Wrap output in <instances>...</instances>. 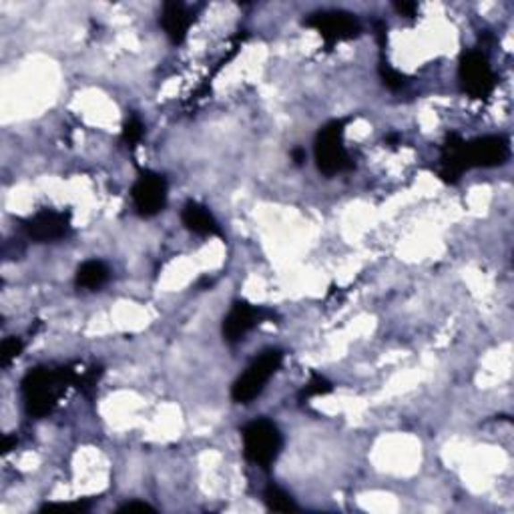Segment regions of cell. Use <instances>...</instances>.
<instances>
[{"label": "cell", "instance_id": "4", "mask_svg": "<svg viewBox=\"0 0 514 514\" xmlns=\"http://www.w3.org/2000/svg\"><path fill=\"white\" fill-rule=\"evenodd\" d=\"M283 362V354L280 350H265L264 354L256 358L254 362L248 366V370L235 380L232 386V400L238 404H249L264 392L269 378L280 370Z\"/></svg>", "mask_w": 514, "mask_h": 514}, {"label": "cell", "instance_id": "10", "mask_svg": "<svg viewBox=\"0 0 514 514\" xmlns=\"http://www.w3.org/2000/svg\"><path fill=\"white\" fill-rule=\"evenodd\" d=\"M22 233L37 243L64 240L71 233V215L56 209H40L21 225Z\"/></svg>", "mask_w": 514, "mask_h": 514}, {"label": "cell", "instance_id": "21", "mask_svg": "<svg viewBox=\"0 0 514 514\" xmlns=\"http://www.w3.org/2000/svg\"><path fill=\"white\" fill-rule=\"evenodd\" d=\"M394 8H396V11H398L400 14L408 16V19H414L416 11H418V6H416L414 3H396Z\"/></svg>", "mask_w": 514, "mask_h": 514}, {"label": "cell", "instance_id": "18", "mask_svg": "<svg viewBox=\"0 0 514 514\" xmlns=\"http://www.w3.org/2000/svg\"><path fill=\"white\" fill-rule=\"evenodd\" d=\"M333 390L332 382L325 380L320 374H312V380L308 382L304 392H301V400L304 398H312V396H324V394H330Z\"/></svg>", "mask_w": 514, "mask_h": 514}, {"label": "cell", "instance_id": "5", "mask_svg": "<svg viewBox=\"0 0 514 514\" xmlns=\"http://www.w3.org/2000/svg\"><path fill=\"white\" fill-rule=\"evenodd\" d=\"M459 79L462 91L472 99H486L496 87V75L488 56L480 51H467L460 56Z\"/></svg>", "mask_w": 514, "mask_h": 514}, {"label": "cell", "instance_id": "19", "mask_svg": "<svg viewBox=\"0 0 514 514\" xmlns=\"http://www.w3.org/2000/svg\"><path fill=\"white\" fill-rule=\"evenodd\" d=\"M88 509H91V502H67V504H45L43 509H40V512H53V510H61V512H87Z\"/></svg>", "mask_w": 514, "mask_h": 514}, {"label": "cell", "instance_id": "7", "mask_svg": "<svg viewBox=\"0 0 514 514\" xmlns=\"http://www.w3.org/2000/svg\"><path fill=\"white\" fill-rule=\"evenodd\" d=\"M137 214L141 217H155L167 206V181L165 177L153 171H141L131 190Z\"/></svg>", "mask_w": 514, "mask_h": 514}, {"label": "cell", "instance_id": "22", "mask_svg": "<svg viewBox=\"0 0 514 514\" xmlns=\"http://www.w3.org/2000/svg\"><path fill=\"white\" fill-rule=\"evenodd\" d=\"M291 159L296 165H301V163L306 161V149H301V147H296V149L291 151Z\"/></svg>", "mask_w": 514, "mask_h": 514}, {"label": "cell", "instance_id": "13", "mask_svg": "<svg viewBox=\"0 0 514 514\" xmlns=\"http://www.w3.org/2000/svg\"><path fill=\"white\" fill-rule=\"evenodd\" d=\"M109 267L99 259H88L83 265H79L75 283L83 290H99L109 282Z\"/></svg>", "mask_w": 514, "mask_h": 514}, {"label": "cell", "instance_id": "11", "mask_svg": "<svg viewBox=\"0 0 514 514\" xmlns=\"http://www.w3.org/2000/svg\"><path fill=\"white\" fill-rule=\"evenodd\" d=\"M161 27L173 45H181L190 30L193 16L181 3H165L161 11Z\"/></svg>", "mask_w": 514, "mask_h": 514}, {"label": "cell", "instance_id": "16", "mask_svg": "<svg viewBox=\"0 0 514 514\" xmlns=\"http://www.w3.org/2000/svg\"><path fill=\"white\" fill-rule=\"evenodd\" d=\"M143 135H145V125L141 123V119H139L137 115H131L123 125V141L129 147H137V143L141 141Z\"/></svg>", "mask_w": 514, "mask_h": 514}, {"label": "cell", "instance_id": "3", "mask_svg": "<svg viewBox=\"0 0 514 514\" xmlns=\"http://www.w3.org/2000/svg\"><path fill=\"white\" fill-rule=\"evenodd\" d=\"M243 456L256 467L267 470L282 452L283 438L272 420L257 418L241 428Z\"/></svg>", "mask_w": 514, "mask_h": 514}, {"label": "cell", "instance_id": "1", "mask_svg": "<svg viewBox=\"0 0 514 514\" xmlns=\"http://www.w3.org/2000/svg\"><path fill=\"white\" fill-rule=\"evenodd\" d=\"M77 382L79 374L71 366H61V368L40 366V368L30 370L22 380V398L27 412L35 418L51 414L67 388Z\"/></svg>", "mask_w": 514, "mask_h": 514}, {"label": "cell", "instance_id": "14", "mask_svg": "<svg viewBox=\"0 0 514 514\" xmlns=\"http://www.w3.org/2000/svg\"><path fill=\"white\" fill-rule=\"evenodd\" d=\"M264 502L269 510L274 512H296L298 504L293 502L291 496L277 485H267L264 491Z\"/></svg>", "mask_w": 514, "mask_h": 514}, {"label": "cell", "instance_id": "6", "mask_svg": "<svg viewBox=\"0 0 514 514\" xmlns=\"http://www.w3.org/2000/svg\"><path fill=\"white\" fill-rule=\"evenodd\" d=\"M509 141L499 135L478 137L475 141H464L459 149V159L464 171L472 167H499L509 161Z\"/></svg>", "mask_w": 514, "mask_h": 514}, {"label": "cell", "instance_id": "17", "mask_svg": "<svg viewBox=\"0 0 514 514\" xmlns=\"http://www.w3.org/2000/svg\"><path fill=\"white\" fill-rule=\"evenodd\" d=\"M24 348V341L21 338H6L3 341V350H0V364H3V368H8V366L13 364V360L21 356Z\"/></svg>", "mask_w": 514, "mask_h": 514}, {"label": "cell", "instance_id": "12", "mask_svg": "<svg viewBox=\"0 0 514 514\" xmlns=\"http://www.w3.org/2000/svg\"><path fill=\"white\" fill-rule=\"evenodd\" d=\"M181 222L183 225L195 235L201 238H214V235H222V227H219L217 219L211 215L207 207H203L198 201H187L181 209Z\"/></svg>", "mask_w": 514, "mask_h": 514}, {"label": "cell", "instance_id": "20", "mask_svg": "<svg viewBox=\"0 0 514 514\" xmlns=\"http://www.w3.org/2000/svg\"><path fill=\"white\" fill-rule=\"evenodd\" d=\"M121 514H125V512H155V509L151 507V504H147V502H141V501H131V502H125L123 507L119 509Z\"/></svg>", "mask_w": 514, "mask_h": 514}, {"label": "cell", "instance_id": "8", "mask_svg": "<svg viewBox=\"0 0 514 514\" xmlns=\"http://www.w3.org/2000/svg\"><path fill=\"white\" fill-rule=\"evenodd\" d=\"M306 27L320 32V37L325 40L328 48H332L340 40H350L360 35V22L354 14L341 11H324L309 14V19L304 22Z\"/></svg>", "mask_w": 514, "mask_h": 514}, {"label": "cell", "instance_id": "15", "mask_svg": "<svg viewBox=\"0 0 514 514\" xmlns=\"http://www.w3.org/2000/svg\"><path fill=\"white\" fill-rule=\"evenodd\" d=\"M378 72H380L382 83H384L388 88H392V91H398V88H402L406 85V77L402 75V72H398L396 69H392L384 59L380 61Z\"/></svg>", "mask_w": 514, "mask_h": 514}, {"label": "cell", "instance_id": "2", "mask_svg": "<svg viewBox=\"0 0 514 514\" xmlns=\"http://www.w3.org/2000/svg\"><path fill=\"white\" fill-rule=\"evenodd\" d=\"M346 123V119L330 121V123L324 125L320 133L316 135V165L325 177L346 173V171H352L356 167L344 147Z\"/></svg>", "mask_w": 514, "mask_h": 514}, {"label": "cell", "instance_id": "9", "mask_svg": "<svg viewBox=\"0 0 514 514\" xmlns=\"http://www.w3.org/2000/svg\"><path fill=\"white\" fill-rule=\"evenodd\" d=\"M275 314L267 308L251 306L248 301H233L230 314L223 317V340L230 344H238L248 333L256 328V325L264 324L267 320H274Z\"/></svg>", "mask_w": 514, "mask_h": 514}, {"label": "cell", "instance_id": "23", "mask_svg": "<svg viewBox=\"0 0 514 514\" xmlns=\"http://www.w3.org/2000/svg\"><path fill=\"white\" fill-rule=\"evenodd\" d=\"M13 446H16V438H13V436H4V446H3L4 454H6V452H11V451H13Z\"/></svg>", "mask_w": 514, "mask_h": 514}]
</instances>
